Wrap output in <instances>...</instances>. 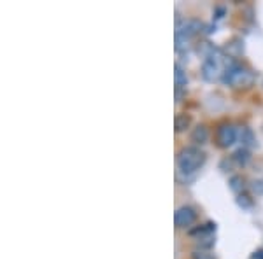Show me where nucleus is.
I'll return each instance as SVG.
<instances>
[{
    "label": "nucleus",
    "instance_id": "423d86ee",
    "mask_svg": "<svg viewBox=\"0 0 263 259\" xmlns=\"http://www.w3.org/2000/svg\"><path fill=\"white\" fill-rule=\"evenodd\" d=\"M209 140V130L203 125H198L197 128H193L192 131V142H195L197 146H202Z\"/></svg>",
    "mask_w": 263,
    "mask_h": 259
},
{
    "label": "nucleus",
    "instance_id": "4468645a",
    "mask_svg": "<svg viewBox=\"0 0 263 259\" xmlns=\"http://www.w3.org/2000/svg\"><path fill=\"white\" fill-rule=\"evenodd\" d=\"M253 259H263V250H256V252L253 254Z\"/></svg>",
    "mask_w": 263,
    "mask_h": 259
},
{
    "label": "nucleus",
    "instance_id": "7ed1b4c3",
    "mask_svg": "<svg viewBox=\"0 0 263 259\" xmlns=\"http://www.w3.org/2000/svg\"><path fill=\"white\" fill-rule=\"evenodd\" d=\"M200 30H202V23L198 19H188V21H182V23H177V28H176V48L179 49V51L184 49V48H188L190 41H192Z\"/></svg>",
    "mask_w": 263,
    "mask_h": 259
},
{
    "label": "nucleus",
    "instance_id": "9b49d317",
    "mask_svg": "<svg viewBox=\"0 0 263 259\" xmlns=\"http://www.w3.org/2000/svg\"><path fill=\"white\" fill-rule=\"evenodd\" d=\"M192 259H214L213 254H209L207 250H193L192 252Z\"/></svg>",
    "mask_w": 263,
    "mask_h": 259
},
{
    "label": "nucleus",
    "instance_id": "9d476101",
    "mask_svg": "<svg viewBox=\"0 0 263 259\" xmlns=\"http://www.w3.org/2000/svg\"><path fill=\"white\" fill-rule=\"evenodd\" d=\"M232 158H233V161H235L237 165H240V167H242V165H246L249 161V152H248V149H239L235 154L232 156Z\"/></svg>",
    "mask_w": 263,
    "mask_h": 259
},
{
    "label": "nucleus",
    "instance_id": "ddd939ff",
    "mask_svg": "<svg viewBox=\"0 0 263 259\" xmlns=\"http://www.w3.org/2000/svg\"><path fill=\"white\" fill-rule=\"evenodd\" d=\"M240 182H242V179H240V177H233V179L230 181L232 189H233V191H237V193H239V191L242 189V184H240Z\"/></svg>",
    "mask_w": 263,
    "mask_h": 259
},
{
    "label": "nucleus",
    "instance_id": "1a4fd4ad",
    "mask_svg": "<svg viewBox=\"0 0 263 259\" xmlns=\"http://www.w3.org/2000/svg\"><path fill=\"white\" fill-rule=\"evenodd\" d=\"M213 231H216V224L214 223H207V224H203V226L200 228H195L190 231V235H193V236H203V235H211Z\"/></svg>",
    "mask_w": 263,
    "mask_h": 259
},
{
    "label": "nucleus",
    "instance_id": "0eeeda50",
    "mask_svg": "<svg viewBox=\"0 0 263 259\" xmlns=\"http://www.w3.org/2000/svg\"><path fill=\"white\" fill-rule=\"evenodd\" d=\"M190 125H192V116H188V114H179V116H176V123H174V126H176L177 133L186 131L190 128Z\"/></svg>",
    "mask_w": 263,
    "mask_h": 259
},
{
    "label": "nucleus",
    "instance_id": "f03ea898",
    "mask_svg": "<svg viewBox=\"0 0 263 259\" xmlns=\"http://www.w3.org/2000/svg\"><path fill=\"white\" fill-rule=\"evenodd\" d=\"M221 81L232 88H249L254 81V75H253V72L248 70L246 67H240L233 63L232 67H228V69L224 70Z\"/></svg>",
    "mask_w": 263,
    "mask_h": 259
},
{
    "label": "nucleus",
    "instance_id": "20e7f679",
    "mask_svg": "<svg viewBox=\"0 0 263 259\" xmlns=\"http://www.w3.org/2000/svg\"><path fill=\"white\" fill-rule=\"evenodd\" d=\"M197 221V212L192 207L184 205L179 207L174 214V223H176V228H190L192 224Z\"/></svg>",
    "mask_w": 263,
    "mask_h": 259
},
{
    "label": "nucleus",
    "instance_id": "f8f14e48",
    "mask_svg": "<svg viewBox=\"0 0 263 259\" xmlns=\"http://www.w3.org/2000/svg\"><path fill=\"white\" fill-rule=\"evenodd\" d=\"M237 203H239L240 207H251V200H249L248 194H239V198H237Z\"/></svg>",
    "mask_w": 263,
    "mask_h": 259
},
{
    "label": "nucleus",
    "instance_id": "6e6552de",
    "mask_svg": "<svg viewBox=\"0 0 263 259\" xmlns=\"http://www.w3.org/2000/svg\"><path fill=\"white\" fill-rule=\"evenodd\" d=\"M176 72H174V79H176V88H177V91L182 90V88L188 84V77H186V72L181 69L179 65H176V69H174Z\"/></svg>",
    "mask_w": 263,
    "mask_h": 259
},
{
    "label": "nucleus",
    "instance_id": "39448f33",
    "mask_svg": "<svg viewBox=\"0 0 263 259\" xmlns=\"http://www.w3.org/2000/svg\"><path fill=\"white\" fill-rule=\"evenodd\" d=\"M216 140H218L219 147L227 149V147L233 146V142L237 140V130L232 125H221L218 128V133H216Z\"/></svg>",
    "mask_w": 263,
    "mask_h": 259
},
{
    "label": "nucleus",
    "instance_id": "f257e3e1",
    "mask_svg": "<svg viewBox=\"0 0 263 259\" xmlns=\"http://www.w3.org/2000/svg\"><path fill=\"white\" fill-rule=\"evenodd\" d=\"M207 156L200 147H195V146H190V147H182L177 154V167L182 173H193L197 170H200V167L205 163Z\"/></svg>",
    "mask_w": 263,
    "mask_h": 259
}]
</instances>
